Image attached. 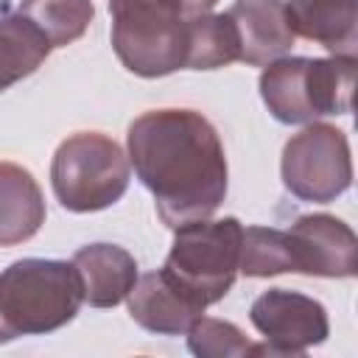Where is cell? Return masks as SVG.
<instances>
[{"label": "cell", "mask_w": 358, "mask_h": 358, "mask_svg": "<svg viewBox=\"0 0 358 358\" xmlns=\"http://www.w3.org/2000/svg\"><path fill=\"white\" fill-rule=\"evenodd\" d=\"M129 162L176 229L210 218L227 196V154L213 123L193 109H151L131 120Z\"/></svg>", "instance_id": "cell-1"}, {"label": "cell", "mask_w": 358, "mask_h": 358, "mask_svg": "<svg viewBox=\"0 0 358 358\" xmlns=\"http://www.w3.org/2000/svg\"><path fill=\"white\" fill-rule=\"evenodd\" d=\"M84 305L73 263L25 257L0 271V344L64 327Z\"/></svg>", "instance_id": "cell-2"}, {"label": "cell", "mask_w": 358, "mask_h": 358, "mask_svg": "<svg viewBox=\"0 0 358 358\" xmlns=\"http://www.w3.org/2000/svg\"><path fill=\"white\" fill-rule=\"evenodd\" d=\"M355 56L274 59L260 73V98L280 123H310L352 109Z\"/></svg>", "instance_id": "cell-3"}, {"label": "cell", "mask_w": 358, "mask_h": 358, "mask_svg": "<svg viewBox=\"0 0 358 358\" xmlns=\"http://www.w3.org/2000/svg\"><path fill=\"white\" fill-rule=\"evenodd\" d=\"M50 185L59 204L70 213L112 207L129 187V157L112 137L78 131L56 148Z\"/></svg>", "instance_id": "cell-4"}, {"label": "cell", "mask_w": 358, "mask_h": 358, "mask_svg": "<svg viewBox=\"0 0 358 358\" xmlns=\"http://www.w3.org/2000/svg\"><path fill=\"white\" fill-rule=\"evenodd\" d=\"M173 246L165 260V271L190 288L204 305L221 302L241 263L243 224L235 215L227 218H199L173 229Z\"/></svg>", "instance_id": "cell-5"}, {"label": "cell", "mask_w": 358, "mask_h": 358, "mask_svg": "<svg viewBox=\"0 0 358 358\" xmlns=\"http://www.w3.org/2000/svg\"><path fill=\"white\" fill-rule=\"evenodd\" d=\"M282 185L302 201L327 204L352 182L347 134L330 123H310L282 148Z\"/></svg>", "instance_id": "cell-6"}, {"label": "cell", "mask_w": 358, "mask_h": 358, "mask_svg": "<svg viewBox=\"0 0 358 358\" xmlns=\"http://www.w3.org/2000/svg\"><path fill=\"white\" fill-rule=\"evenodd\" d=\"M112 48L123 67L159 78L187 64V17L157 8L112 11Z\"/></svg>", "instance_id": "cell-7"}, {"label": "cell", "mask_w": 358, "mask_h": 358, "mask_svg": "<svg viewBox=\"0 0 358 358\" xmlns=\"http://www.w3.org/2000/svg\"><path fill=\"white\" fill-rule=\"evenodd\" d=\"M249 319L266 338L252 344V355H305L308 347L322 344L330 333L324 305L288 288L263 291L252 302Z\"/></svg>", "instance_id": "cell-8"}, {"label": "cell", "mask_w": 358, "mask_h": 358, "mask_svg": "<svg viewBox=\"0 0 358 358\" xmlns=\"http://www.w3.org/2000/svg\"><path fill=\"white\" fill-rule=\"evenodd\" d=\"M291 271L310 277H352L358 271V238L336 215L310 213L285 229Z\"/></svg>", "instance_id": "cell-9"}, {"label": "cell", "mask_w": 358, "mask_h": 358, "mask_svg": "<svg viewBox=\"0 0 358 358\" xmlns=\"http://www.w3.org/2000/svg\"><path fill=\"white\" fill-rule=\"evenodd\" d=\"M126 299H129V316L140 327L159 336L187 333L190 324L199 316H204V308H207L190 288H185L165 268L137 277Z\"/></svg>", "instance_id": "cell-10"}, {"label": "cell", "mask_w": 358, "mask_h": 358, "mask_svg": "<svg viewBox=\"0 0 358 358\" xmlns=\"http://www.w3.org/2000/svg\"><path fill=\"white\" fill-rule=\"evenodd\" d=\"M227 14L238 34V62L252 67L280 59L296 39L282 0H235Z\"/></svg>", "instance_id": "cell-11"}, {"label": "cell", "mask_w": 358, "mask_h": 358, "mask_svg": "<svg viewBox=\"0 0 358 358\" xmlns=\"http://www.w3.org/2000/svg\"><path fill=\"white\" fill-rule=\"evenodd\" d=\"M78 271L84 302L92 308H115L120 305L137 282V260L115 243H90L81 246L73 260Z\"/></svg>", "instance_id": "cell-12"}, {"label": "cell", "mask_w": 358, "mask_h": 358, "mask_svg": "<svg viewBox=\"0 0 358 358\" xmlns=\"http://www.w3.org/2000/svg\"><path fill=\"white\" fill-rule=\"evenodd\" d=\"M285 11L294 36L319 42L333 56H355L358 48L355 0H288Z\"/></svg>", "instance_id": "cell-13"}, {"label": "cell", "mask_w": 358, "mask_h": 358, "mask_svg": "<svg viewBox=\"0 0 358 358\" xmlns=\"http://www.w3.org/2000/svg\"><path fill=\"white\" fill-rule=\"evenodd\" d=\"M45 224V196L34 173L17 162H0V246H14Z\"/></svg>", "instance_id": "cell-14"}, {"label": "cell", "mask_w": 358, "mask_h": 358, "mask_svg": "<svg viewBox=\"0 0 358 358\" xmlns=\"http://www.w3.org/2000/svg\"><path fill=\"white\" fill-rule=\"evenodd\" d=\"M238 34L229 14H190L187 17V70H215L238 62Z\"/></svg>", "instance_id": "cell-15"}, {"label": "cell", "mask_w": 358, "mask_h": 358, "mask_svg": "<svg viewBox=\"0 0 358 358\" xmlns=\"http://www.w3.org/2000/svg\"><path fill=\"white\" fill-rule=\"evenodd\" d=\"M50 50L48 39L22 14L0 17V92L31 76Z\"/></svg>", "instance_id": "cell-16"}, {"label": "cell", "mask_w": 358, "mask_h": 358, "mask_svg": "<svg viewBox=\"0 0 358 358\" xmlns=\"http://www.w3.org/2000/svg\"><path fill=\"white\" fill-rule=\"evenodd\" d=\"M17 14H22L50 48H64L84 36L95 8L92 0H22Z\"/></svg>", "instance_id": "cell-17"}, {"label": "cell", "mask_w": 358, "mask_h": 358, "mask_svg": "<svg viewBox=\"0 0 358 358\" xmlns=\"http://www.w3.org/2000/svg\"><path fill=\"white\" fill-rule=\"evenodd\" d=\"M238 271L246 277H274L291 271L285 229L274 227H246L241 238Z\"/></svg>", "instance_id": "cell-18"}, {"label": "cell", "mask_w": 358, "mask_h": 358, "mask_svg": "<svg viewBox=\"0 0 358 358\" xmlns=\"http://www.w3.org/2000/svg\"><path fill=\"white\" fill-rule=\"evenodd\" d=\"M187 347L190 352L201 358H238L252 355V341L243 336V330L224 319L199 316L187 330Z\"/></svg>", "instance_id": "cell-19"}, {"label": "cell", "mask_w": 358, "mask_h": 358, "mask_svg": "<svg viewBox=\"0 0 358 358\" xmlns=\"http://www.w3.org/2000/svg\"><path fill=\"white\" fill-rule=\"evenodd\" d=\"M218 0H109V11L117 8H157V11H171V14H201L210 11Z\"/></svg>", "instance_id": "cell-20"}]
</instances>
